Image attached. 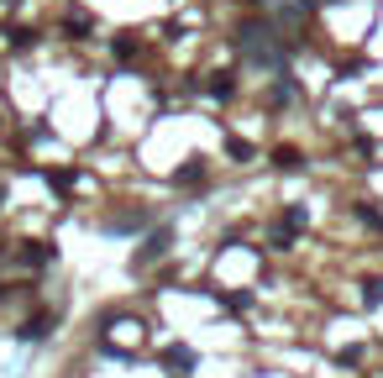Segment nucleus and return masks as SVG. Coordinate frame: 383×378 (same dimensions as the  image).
<instances>
[{
    "label": "nucleus",
    "mask_w": 383,
    "mask_h": 378,
    "mask_svg": "<svg viewBox=\"0 0 383 378\" xmlns=\"http://www.w3.org/2000/svg\"><path fill=\"white\" fill-rule=\"evenodd\" d=\"M168 247H174V237H168V232H152V237H148V247L137 252V268H148L152 258H163Z\"/></svg>",
    "instance_id": "nucleus-5"
},
{
    "label": "nucleus",
    "mask_w": 383,
    "mask_h": 378,
    "mask_svg": "<svg viewBox=\"0 0 383 378\" xmlns=\"http://www.w3.org/2000/svg\"><path fill=\"white\" fill-rule=\"evenodd\" d=\"M63 26H69V37H89V16H69Z\"/></svg>",
    "instance_id": "nucleus-14"
},
{
    "label": "nucleus",
    "mask_w": 383,
    "mask_h": 378,
    "mask_svg": "<svg viewBox=\"0 0 383 378\" xmlns=\"http://www.w3.org/2000/svg\"><path fill=\"white\" fill-rule=\"evenodd\" d=\"M273 168H279V173L305 168V153H299V147H273Z\"/></svg>",
    "instance_id": "nucleus-6"
},
{
    "label": "nucleus",
    "mask_w": 383,
    "mask_h": 378,
    "mask_svg": "<svg viewBox=\"0 0 383 378\" xmlns=\"http://www.w3.org/2000/svg\"><path fill=\"white\" fill-rule=\"evenodd\" d=\"M6 37H11V48H32L37 43V32H26V26H11Z\"/></svg>",
    "instance_id": "nucleus-12"
},
{
    "label": "nucleus",
    "mask_w": 383,
    "mask_h": 378,
    "mask_svg": "<svg viewBox=\"0 0 383 378\" xmlns=\"http://www.w3.org/2000/svg\"><path fill=\"white\" fill-rule=\"evenodd\" d=\"M357 221H362V226H378V232H383V210L373 205V200H357Z\"/></svg>",
    "instance_id": "nucleus-11"
},
{
    "label": "nucleus",
    "mask_w": 383,
    "mask_h": 378,
    "mask_svg": "<svg viewBox=\"0 0 383 378\" xmlns=\"http://www.w3.org/2000/svg\"><path fill=\"white\" fill-rule=\"evenodd\" d=\"M52 320H58L52 310H43V315H26V326H21V342H48V336H52Z\"/></svg>",
    "instance_id": "nucleus-3"
},
{
    "label": "nucleus",
    "mask_w": 383,
    "mask_h": 378,
    "mask_svg": "<svg viewBox=\"0 0 383 378\" xmlns=\"http://www.w3.org/2000/svg\"><path fill=\"white\" fill-rule=\"evenodd\" d=\"M48 179H52V189H58V195H69V189L79 184V168H52Z\"/></svg>",
    "instance_id": "nucleus-10"
},
{
    "label": "nucleus",
    "mask_w": 383,
    "mask_h": 378,
    "mask_svg": "<svg viewBox=\"0 0 383 378\" xmlns=\"http://www.w3.org/2000/svg\"><path fill=\"white\" fill-rule=\"evenodd\" d=\"M168 184H174V189H200L205 184V163H200V158H189L184 168H174V179H168Z\"/></svg>",
    "instance_id": "nucleus-4"
},
{
    "label": "nucleus",
    "mask_w": 383,
    "mask_h": 378,
    "mask_svg": "<svg viewBox=\"0 0 383 378\" xmlns=\"http://www.w3.org/2000/svg\"><path fill=\"white\" fill-rule=\"evenodd\" d=\"M210 94H216V100H231L236 94V74L231 69H221V74H210V85H205Z\"/></svg>",
    "instance_id": "nucleus-8"
},
{
    "label": "nucleus",
    "mask_w": 383,
    "mask_h": 378,
    "mask_svg": "<svg viewBox=\"0 0 383 378\" xmlns=\"http://www.w3.org/2000/svg\"><path fill=\"white\" fill-rule=\"evenodd\" d=\"M152 221V210H116V215H105V232H142V226Z\"/></svg>",
    "instance_id": "nucleus-2"
},
{
    "label": "nucleus",
    "mask_w": 383,
    "mask_h": 378,
    "mask_svg": "<svg viewBox=\"0 0 383 378\" xmlns=\"http://www.w3.org/2000/svg\"><path fill=\"white\" fill-rule=\"evenodd\" d=\"M163 368L189 373V368H194V352H189V347H163Z\"/></svg>",
    "instance_id": "nucleus-7"
},
{
    "label": "nucleus",
    "mask_w": 383,
    "mask_h": 378,
    "mask_svg": "<svg viewBox=\"0 0 383 378\" xmlns=\"http://www.w3.org/2000/svg\"><path fill=\"white\" fill-rule=\"evenodd\" d=\"M16 263L32 268V274H37V268H48V263H52V242H21V247H16Z\"/></svg>",
    "instance_id": "nucleus-1"
},
{
    "label": "nucleus",
    "mask_w": 383,
    "mask_h": 378,
    "mask_svg": "<svg viewBox=\"0 0 383 378\" xmlns=\"http://www.w3.org/2000/svg\"><path fill=\"white\" fill-rule=\"evenodd\" d=\"M116 58H121V63H137V58H142V43H137V37H116Z\"/></svg>",
    "instance_id": "nucleus-9"
},
{
    "label": "nucleus",
    "mask_w": 383,
    "mask_h": 378,
    "mask_svg": "<svg viewBox=\"0 0 383 378\" xmlns=\"http://www.w3.org/2000/svg\"><path fill=\"white\" fill-rule=\"evenodd\" d=\"M226 153H231V158H242V163H247V158H252V142H242V137H231V142H226Z\"/></svg>",
    "instance_id": "nucleus-13"
}]
</instances>
